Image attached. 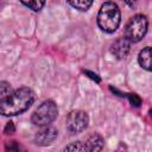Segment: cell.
Here are the masks:
<instances>
[{
  "mask_svg": "<svg viewBox=\"0 0 152 152\" xmlns=\"http://www.w3.org/2000/svg\"><path fill=\"white\" fill-rule=\"evenodd\" d=\"M34 101V93L28 87H21L5 100L0 101V114L4 116H14L24 113Z\"/></svg>",
  "mask_w": 152,
  "mask_h": 152,
  "instance_id": "6da1fadb",
  "label": "cell"
},
{
  "mask_svg": "<svg viewBox=\"0 0 152 152\" xmlns=\"http://www.w3.org/2000/svg\"><path fill=\"white\" fill-rule=\"evenodd\" d=\"M121 21V13L116 4L104 2L97 14V25L99 27L108 33H112L118 30Z\"/></svg>",
  "mask_w": 152,
  "mask_h": 152,
  "instance_id": "7a4b0ae2",
  "label": "cell"
},
{
  "mask_svg": "<svg viewBox=\"0 0 152 152\" xmlns=\"http://www.w3.org/2000/svg\"><path fill=\"white\" fill-rule=\"evenodd\" d=\"M57 114H58L57 104L52 100H46L42 102L38 106V108L32 113L31 121L36 126L45 127L49 126L57 118Z\"/></svg>",
  "mask_w": 152,
  "mask_h": 152,
  "instance_id": "3957f363",
  "label": "cell"
},
{
  "mask_svg": "<svg viewBox=\"0 0 152 152\" xmlns=\"http://www.w3.org/2000/svg\"><path fill=\"white\" fill-rule=\"evenodd\" d=\"M148 20L144 14H135L132 17L125 27V38L131 43H137L144 38L147 32Z\"/></svg>",
  "mask_w": 152,
  "mask_h": 152,
  "instance_id": "277c9868",
  "label": "cell"
},
{
  "mask_svg": "<svg viewBox=\"0 0 152 152\" xmlns=\"http://www.w3.org/2000/svg\"><path fill=\"white\" fill-rule=\"evenodd\" d=\"M88 122H89V118H88V114L86 112L80 110V109L72 110L68 114L66 128L71 133H80L87 128Z\"/></svg>",
  "mask_w": 152,
  "mask_h": 152,
  "instance_id": "5b68a950",
  "label": "cell"
},
{
  "mask_svg": "<svg viewBox=\"0 0 152 152\" xmlns=\"http://www.w3.org/2000/svg\"><path fill=\"white\" fill-rule=\"evenodd\" d=\"M57 135H58V132L56 128L50 127V126H45L36 133L34 142L37 145H40V146H48V145H51L57 139Z\"/></svg>",
  "mask_w": 152,
  "mask_h": 152,
  "instance_id": "8992f818",
  "label": "cell"
},
{
  "mask_svg": "<svg viewBox=\"0 0 152 152\" xmlns=\"http://www.w3.org/2000/svg\"><path fill=\"white\" fill-rule=\"evenodd\" d=\"M131 42H128L125 37H119L113 44H112V53L119 58V59H122L125 57H127L128 52H129V49H131Z\"/></svg>",
  "mask_w": 152,
  "mask_h": 152,
  "instance_id": "52a82bcc",
  "label": "cell"
},
{
  "mask_svg": "<svg viewBox=\"0 0 152 152\" xmlns=\"http://www.w3.org/2000/svg\"><path fill=\"white\" fill-rule=\"evenodd\" d=\"M103 145H104L103 138L100 134L94 133L87 139L84 147L87 152H101L103 148Z\"/></svg>",
  "mask_w": 152,
  "mask_h": 152,
  "instance_id": "ba28073f",
  "label": "cell"
},
{
  "mask_svg": "<svg viewBox=\"0 0 152 152\" xmlns=\"http://www.w3.org/2000/svg\"><path fill=\"white\" fill-rule=\"evenodd\" d=\"M138 62H139L140 66L144 68L145 70H147V71L151 70V48H150V46L144 48V49L139 52Z\"/></svg>",
  "mask_w": 152,
  "mask_h": 152,
  "instance_id": "9c48e42d",
  "label": "cell"
},
{
  "mask_svg": "<svg viewBox=\"0 0 152 152\" xmlns=\"http://www.w3.org/2000/svg\"><path fill=\"white\" fill-rule=\"evenodd\" d=\"M5 152H26L25 147L15 140L7 141L5 145Z\"/></svg>",
  "mask_w": 152,
  "mask_h": 152,
  "instance_id": "30bf717a",
  "label": "cell"
},
{
  "mask_svg": "<svg viewBox=\"0 0 152 152\" xmlns=\"http://www.w3.org/2000/svg\"><path fill=\"white\" fill-rule=\"evenodd\" d=\"M63 152H87V151H86V147H84L83 142L74 141V142H70L69 145H66L64 147Z\"/></svg>",
  "mask_w": 152,
  "mask_h": 152,
  "instance_id": "8fae6325",
  "label": "cell"
},
{
  "mask_svg": "<svg viewBox=\"0 0 152 152\" xmlns=\"http://www.w3.org/2000/svg\"><path fill=\"white\" fill-rule=\"evenodd\" d=\"M68 4L70 6H72L74 8H76V10L87 11L93 5V1H89V0H77V1H68Z\"/></svg>",
  "mask_w": 152,
  "mask_h": 152,
  "instance_id": "7c38bea8",
  "label": "cell"
},
{
  "mask_svg": "<svg viewBox=\"0 0 152 152\" xmlns=\"http://www.w3.org/2000/svg\"><path fill=\"white\" fill-rule=\"evenodd\" d=\"M12 94V87L8 82H0V101L5 100Z\"/></svg>",
  "mask_w": 152,
  "mask_h": 152,
  "instance_id": "4fadbf2b",
  "label": "cell"
},
{
  "mask_svg": "<svg viewBox=\"0 0 152 152\" xmlns=\"http://www.w3.org/2000/svg\"><path fill=\"white\" fill-rule=\"evenodd\" d=\"M21 4H23L24 6H26V7H28L30 10L34 11V12L42 10V7L45 5L44 1H28V2H26V1H21Z\"/></svg>",
  "mask_w": 152,
  "mask_h": 152,
  "instance_id": "5bb4252c",
  "label": "cell"
},
{
  "mask_svg": "<svg viewBox=\"0 0 152 152\" xmlns=\"http://www.w3.org/2000/svg\"><path fill=\"white\" fill-rule=\"evenodd\" d=\"M127 97L129 100V103L134 107H139L141 103V99L137 95V94H127Z\"/></svg>",
  "mask_w": 152,
  "mask_h": 152,
  "instance_id": "9a60e30c",
  "label": "cell"
},
{
  "mask_svg": "<svg viewBox=\"0 0 152 152\" xmlns=\"http://www.w3.org/2000/svg\"><path fill=\"white\" fill-rule=\"evenodd\" d=\"M15 132V126H14V124L12 122V121H8L7 124H6V126H5V128H4V133L5 134H13Z\"/></svg>",
  "mask_w": 152,
  "mask_h": 152,
  "instance_id": "2e32d148",
  "label": "cell"
},
{
  "mask_svg": "<svg viewBox=\"0 0 152 152\" xmlns=\"http://www.w3.org/2000/svg\"><path fill=\"white\" fill-rule=\"evenodd\" d=\"M84 74H86V75H89V77H90L91 80L96 81L97 83L100 82V77H99L96 74H94V72H91V71H88V70H86V71H84Z\"/></svg>",
  "mask_w": 152,
  "mask_h": 152,
  "instance_id": "e0dca14e",
  "label": "cell"
}]
</instances>
